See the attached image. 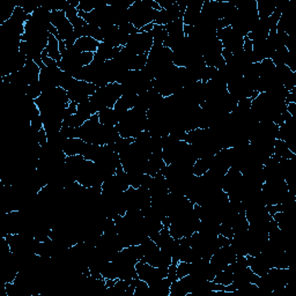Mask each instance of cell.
<instances>
[{
  "mask_svg": "<svg viewBox=\"0 0 296 296\" xmlns=\"http://www.w3.org/2000/svg\"><path fill=\"white\" fill-rule=\"evenodd\" d=\"M218 40L221 42L224 45V49L228 50L233 53H237L243 50V43H244V37L241 36L236 30H234L232 27H227L217 32Z\"/></svg>",
  "mask_w": 296,
  "mask_h": 296,
  "instance_id": "6da1fadb",
  "label": "cell"
},
{
  "mask_svg": "<svg viewBox=\"0 0 296 296\" xmlns=\"http://www.w3.org/2000/svg\"><path fill=\"white\" fill-rule=\"evenodd\" d=\"M96 89H97V87L94 83L74 79V81L72 82L71 87L67 90L68 100H70V102L79 105V103L87 101L95 93Z\"/></svg>",
  "mask_w": 296,
  "mask_h": 296,
  "instance_id": "7a4b0ae2",
  "label": "cell"
},
{
  "mask_svg": "<svg viewBox=\"0 0 296 296\" xmlns=\"http://www.w3.org/2000/svg\"><path fill=\"white\" fill-rule=\"evenodd\" d=\"M153 44H154V41H153L151 33L138 32L129 37L125 48L130 50L131 52L136 53V55H148Z\"/></svg>",
  "mask_w": 296,
  "mask_h": 296,
  "instance_id": "3957f363",
  "label": "cell"
},
{
  "mask_svg": "<svg viewBox=\"0 0 296 296\" xmlns=\"http://www.w3.org/2000/svg\"><path fill=\"white\" fill-rule=\"evenodd\" d=\"M204 0H194L187 3L185 13L183 15V22L185 26H194L201 17Z\"/></svg>",
  "mask_w": 296,
  "mask_h": 296,
  "instance_id": "277c9868",
  "label": "cell"
},
{
  "mask_svg": "<svg viewBox=\"0 0 296 296\" xmlns=\"http://www.w3.org/2000/svg\"><path fill=\"white\" fill-rule=\"evenodd\" d=\"M84 145L86 142L79 138H66L63 144V151L66 156L81 155Z\"/></svg>",
  "mask_w": 296,
  "mask_h": 296,
  "instance_id": "5b68a950",
  "label": "cell"
},
{
  "mask_svg": "<svg viewBox=\"0 0 296 296\" xmlns=\"http://www.w3.org/2000/svg\"><path fill=\"white\" fill-rule=\"evenodd\" d=\"M97 115L100 123H101L102 125L117 126L119 123V117L114 108H105V109H102Z\"/></svg>",
  "mask_w": 296,
  "mask_h": 296,
  "instance_id": "8992f818",
  "label": "cell"
},
{
  "mask_svg": "<svg viewBox=\"0 0 296 296\" xmlns=\"http://www.w3.org/2000/svg\"><path fill=\"white\" fill-rule=\"evenodd\" d=\"M75 48L79 50L80 52H96L97 50L100 42L94 40L91 37H81L79 40H76L74 43Z\"/></svg>",
  "mask_w": 296,
  "mask_h": 296,
  "instance_id": "52a82bcc",
  "label": "cell"
},
{
  "mask_svg": "<svg viewBox=\"0 0 296 296\" xmlns=\"http://www.w3.org/2000/svg\"><path fill=\"white\" fill-rule=\"evenodd\" d=\"M45 51H47L50 58L56 60L57 63H59V61L61 60V53H60V49H59V40L56 36L51 35V34H50V36H49L48 45H47V48H45Z\"/></svg>",
  "mask_w": 296,
  "mask_h": 296,
  "instance_id": "ba28073f",
  "label": "cell"
},
{
  "mask_svg": "<svg viewBox=\"0 0 296 296\" xmlns=\"http://www.w3.org/2000/svg\"><path fill=\"white\" fill-rule=\"evenodd\" d=\"M275 11V4L266 0H257V12H258L259 20H266Z\"/></svg>",
  "mask_w": 296,
  "mask_h": 296,
  "instance_id": "9c48e42d",
  "label": "cell"
},
{
  "mask_svg": "<svg viewBox=\"0 0 296 296\" xmlns=\"http://www.w3.org/2000/svg\"><path fill=\"white\" fill-rule=\"evenodd\" d=\"M192 263H186V261H178L177 263V276L178 279L184 278V276L191 274Z\"/></svg>",
  "mask_w": 296,
  "mask_h": 296,
  "instance_id": "30bf717a",
  "label": "cell"
},
{
  "mask_svg": "<svg viewBox=\"0 0 296 296\" xmlns=\"http://www.w3.org/2000/svg\"><path fill=\"white\" fill-rule=\"evenodd\" d=\"M167 278L170 280L171 283L175 282L176 280H178V276H177V264L176 263H171L170 266L168 267V275Z\"/></svg>",
  "mask_w": 296,
  "mask_h": 296,
  "instance_id": "8fae6325",
  "label": "cell"
}]
</instances>
